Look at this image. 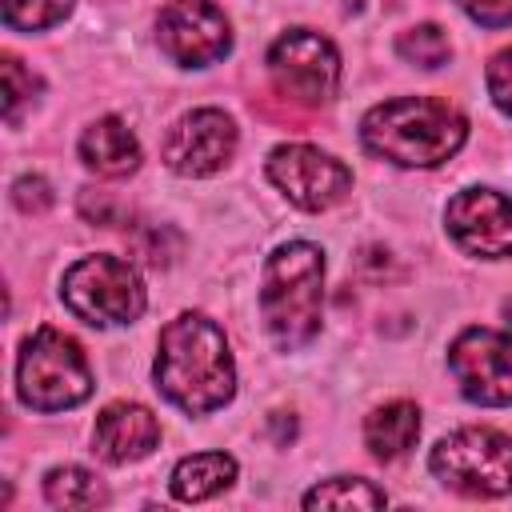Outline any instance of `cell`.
<instances>
[{
    "label": "cell",
    "mask_w": 512,
    "mask_h": 512,
    "mask_svg": "<svg viewBox=\"0 0 512 512\" xmlns=\"http://www.w3.org/2000/svg\"><path fill=\"white\" fill-rule=\"evenodd\" d=\"M16 392L36 412H64L88 400L92 372L80 344L60 328L32 332L16 360Z\"/></svg>",
    "instance_id": "cell-4"
},
{
    "label": "cell",
    "mask_w": 512,
    "mask_h": 512,
    "mask_svg": "<svg viewBox=\"0 0 512 512\" xmlns=\"http://www.w3.org/2000/svg\"><path fill=\"white\" fill-rule=\"evenodd\" d=\"M80 160L100 176H128L140 168V144L120 116H100L80 136Z\"/></svg>",
    "instance_id": "cell-14"
},
{
    "label": "cell",
    "mask_w": 512,
    "mask_h": 512,
    "mask_svg": "<svg viewBox=\"0 0 512 512\" xmlns=\"http://www.w3.org/2000/svg\"><path fill=\"white\" fill-rule=\"evenodd\" d=\"M36 88H40V80L32 72H24L16 56H4V112H8V120H16L20 104L32 100Z\"/></svg>",
    "instance_id": "cell-21"
},
{
    "label": "cell",
    "mask_w": 512,
    "mask_h": 512,
    "mask_svg": "<svg viewBox=\"0 0 512 512\" xmlns=\"http://www.w3.org/2000/svg\"><path fill=\"white\" fill-rule=\"evenodd\" d=\"M44 496H48V504H56V508H96V504L108 500L104 484H100L88 468H80V464L52 468V472L44 476Z\"/></svg>",
    "instance_id": "cell-17"
},
{
    "label": "cell",
    "mask_w": 512,
    "mask_h": 512,
    "mask_svg": "<svg viewBox=\"0 0 512 512\" xmlns=\"http://www.w3.org/2000/svg\"><path fill=\"white\" fill-rule=\"evenodd\" d=\"M396 52H400L408 64H416V68H440V64L448 60L452 44H448L444 28H436V24H416V28L400 32Z\"/></svg>",
    "instance_id": "cell-19"
},
{
    "label": "cell",
    "mask_w": 512,
    "mask_h": 512,
    "mask_svg": "<svg viewBox=\"0 0 512 512\" xmlns=\"http://www.w3.org/2000/svg\"><path fill=\"white\" fill-rule=\"evenodd\" d=\"M268 180L304 212H324V208L340 204L348 196V188H352V172L336 156H328V152H320L312 144H280V148H272Z\"/></svg>",
    "instance_id": "cell-10"
},
{
    "label": "cell",
    "mask_w": 512,
    "mask_h": 512,
    "mask_svg": "<svg viewBox=\"0 0 512 512\" xmlns=\"http://www.w3.org/2000/svg\"><path fill=\"white\" fill-rule=\"evenodd\" d=\"M448 236L480 260H512V200L492 188H464L444 208Z\"/></svg>",
    "instance_id": "cell-11"
},
{
    "label": "cell",
    "mask_w": 512,
    "mask_h": 512,
    "mask_svg": "<svg viewBox=\"0 0 512 512\" xmlns=\"http://www.w3.org/2000/svg\"><path fill=\"white\" fill-rule=\"evenodd\" d=\"M156 40L172 64L204 68V64H216L220 56H228L232 24L212 0H172L160 8Z\"/></svg>",
    "instance_id": "cell-9"
},
{
    "label": "cell",
    "mask_w": 512,
    "mask_h": 512,
    "mask_svg": "<svg viewBox=\"0 0 512 512\" xmlns=\"http://www.w3.org/2000/svg\"><path fill=\"white\" fill-rule=\"evenodd\" d=\"M12 200H16V208H24V212H44V208L52 204L48 180H40V176H20V180L12 184Z\"/></svg>",
    "instance_id": "cell-24"
},
{
    "label": "cell",
    "mask_w": 512,
    "mask_h": 512,
    "mask_svg": "<svg viewBox=\"0 0 512 512\" xmlns=\"http://www.w3.org/2000/svg\"><path fill=\"white\" fill-rule=\"evenodd\" d=\"M416 436H420V408L412 400H392L364 420V444L376 460L404 456L416 444Z\"/></svg>",
    "instance_id": "cell-15"
},
{
    "label": "cell",
    "mask_w": 512,
    "mask_h": 512,
    "mask_svg": "<svg viewBox=\"0 0 512 512\" xmlns=\"http://www.w3.org/2000/svg\"><path fill=\"white\" fill-rule=\"evenodd\" d=\"M324 252L308 240L280 244L264 264L260 312L280 348H304L320 332Z\"/></svg>",
    "instance_id": "cell-3"
},
{
    "label": "cell",
    "mask_w": 512,
    "mask_h": 512,
    "mask_svg": "<svg viewBox=\"0 0 512 512\" xmlns=\"http://www.w3.org/2000/svg\"><path fill=\"white\" fill-rule=\"evenodd\" d=\"M60 296L72 316L96 328L132 324L144 312V284L140 272L120 256H84L64 272Z\"/></svg>",
    "instance_id": "cell-5"
},
{
    "label": "cell",
    "mask_w": 512,
    "mask_h": 512,
    "mask_svg": "<svg viewBox=\"0 0 512 512\" xmlns=\"http://www.w3.org/2000/svg\"><path fill=\"white\" fill-rule=\"evenodd\" d=\"M92 444L108 464H132L160 444V424L144 404L116 400L96 416Z\"/></svg>",
    "instance_id": "cell-13"
},
{
    "label": "cell",
    "mask_w": 512,
    "mask_h": 512,
    "mask_svg": "<svg viewBox=\"0 0 512 512\" xmlns=\"http://www.w3.org/2000/svg\"><path fill=\"white\" fill-rule=\"evenodd\" d=\"M428 464L460 496H504V492H512V440L496 428L448 432L432 448Z\"/></svg>",
    "instance_id": "cell-6"
},
{
    "label": "cell",
    "mask_w": 512,
    "mask_h": 512,
    "mask_svg": "<svg viewBox=\"0 0 512 512\" xmlns=\"http://www.w3.org/2000/svg\"><path fill=\"white\" fill-rule=\"evenodd\" d=\"M488 96L504 116H512V48L496 52L488 64Z\"/></svg>",
    "instance_id": "cell-22"
},
{
    "label": "cell",
    "mask_w": 512,
    "mask_h": 512,
    "mask_svg": "<svg viewBox=\"0 0 512 512\" xmlns=\"http://www.w3.org/2000/svg\"><path fill=\"white\" fill-rule=\"evenodd\" d=\"M236 152V124L220 108H196L164 136V164L176 176H212Z\"/></svg>",
    "instance_id": "cell-12"
},
{
    "label": "cell",
    "mask_w": 512,
    "mask_h": 512,
    "mask_svg": "<svg viewBox=\"0 0 512 512\" xmlns=\"http://www.w3.org/2000/svg\"><path fill=\"white\" fill-rule=\"evenodd\" d=\"M268 72L288 100L312 108L328 104L340 88V56L332 40L308 28H292L268 48Z\"/></svg>",
    "instance_id": "cell-7"
},
{
    "label": "cell",
    "mask_w": 512,
    "mask_h": 512,
    "mask_svg": "<svg viewBox=\"0 0 512 512\" xmlns=\"http://www.w3.org/2000/svg\"><path fill=\"white\" fill-rule=\"evenodd\" d=\"M448 368L472 404H512V336L496 328H464L448 348Z\"/></svg>",
    "instance_id": "cell-8"
},
{
    "label": "cell",
    "mask_w": 512,
    "mask_h": 512,
    "mask_svg": "<svg viewBox=\"0 0 512 512\" xmlns=\"http://www.w3.org/2000/svg\"><path fill=\"white\" fill-rule=\"evenodd\" d=\"M152 372H156V388L188 416L216 412L236 392L228 340L200 312H184L160 328Z\"/></svg>",
    "instance_id": "cell-1"
},
{
    "label": "cell",
    "mask_w": 512,
    "mask_h": 512,
    "mask_svg": "<svg viewBox=\"0 0 512 512\" xmlns=\"http://www.w3.org/2000/svg\"><path fill=\"white\" fill-rule=\"evenodd\" d=\"M232 480H236V460L228 452H196V456H184L172 468L168 488H172L176 500L196 504V500H208V496L224 492Z\"/></svg>",
    "instance_id": "cell-16"
},
{
    "label": "cell",
    "mask_w": 512,
    "mask_h": 512,
    "mask_svg": "<svg viewBox=\"0 0 512 512\" xmlns=\"http://www.w3.org/2000/svg\"><path fill=\"white\" fill-rule=\"evenodd\" d=\"M72 0H4V24L12 32H40L64 20Z\"/></svg>",
    "instance_id": "cell-20"
},
{
    "label": "cell",
    "mask_w": 512,
    "mask_h": 512,
    "mask_svg": "<svg viewBox=\"0 0 512 512\" xmlns=\"http://www.w3.org/2000/svg\"><path fill=\"white\" fill-rule=\"evenodd\" d=\"M388 496L360 476H332L304 492V508H384Z\"/></svg>",
    "instance_id": "cell-18"
},
{
    "label": "cell",
    "mask_w": 512,
    "mask_h": 512,
    "mask_svg": "<svg viewBox=\"0 0 512 512\" xmlns=\"http://www.w3.org/2000/svg\"><path fill=\"white\" fill-rule=\"evenodd\" d=\"M464 136V116L436 96H396L360 120L364 148L400 168H436L460 152Z\"/></svg>",
    "instance_id": "cell-2"
},
{
    "label": "cell",
    "mask_w": 512,
    "mask_h": 512,
    "mask_svg": "<svg viewBox=\"0 0 512 512\" xmlns=\"http://www.w3.org/2000/svg\"><path fill=\"white\" fill-rule=\"evenodd\" d=\"M476 24L484 28H504L512 24V0H456Z\"/></svg>",
    "instance_id": "cell-23"
}]
</instances>
